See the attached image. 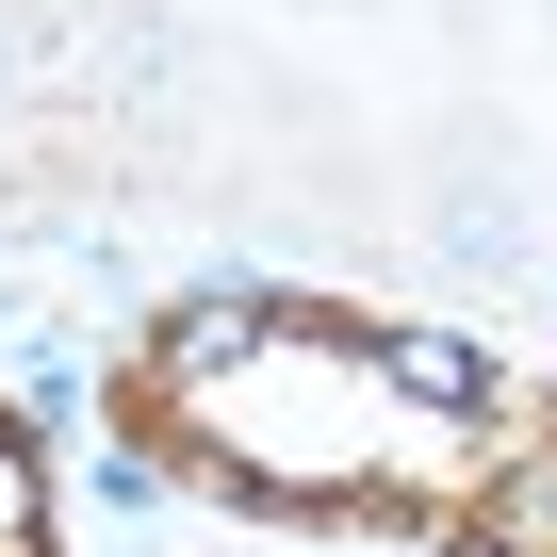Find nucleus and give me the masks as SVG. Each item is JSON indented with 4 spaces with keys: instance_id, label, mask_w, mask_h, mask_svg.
I'll list each match as a JSON object with an SVG mask.
<instances>
[{
    "instance_id": "1",
    "label": "nucleus",
    "mask_w": 557,
    "mask_h": 557,
    "mask_svg": "<svg viewBox=\"0 0 557 557\" xmlns=\"http://www.w3.org/2000/svg\"><path fill=\"white\" fill-rule=\"evenodd\" d=\"M475 557H557V410H492V459L443 508Z\"/></svg>"
},
{
    "instance_id": "2",
    "label": "nucleus",
    "mask_w": 557,
    "mask_h": 557,
    "mask_svg": "<svg viewBox=\"0 0 557 557\" xmlns=\"http://www.w3.org/2000/svg\"><path fill=\"white\" fill-rule=\"evenodd\" d=\"M83 508H115V524H164V508H181V443H132V426H115V443L83 459Z\"/></svg>"
},
{
    "instance_id": "3",
    "label": "nucleus",
    "mask_w": 557,
    "mask_h": 557,
    "mask_svg": "<svg viewBox=\"0 0 557 557\" xmlns=\"http://www.w3.org/2000/svg\"><path fill=\"white\" fill-rule=\"evenodd\" d=\"M34 524H50V508H34V443L0 426V557H34Z\"/></svg>"
},
{
    "instance_id": "4",
    "label": "nucleus",
    "mask_w": 557,
    "mask_h": 557,
    "mask_svg": "<svg viewBox=\"0 0 557 557\" xmlns=\"http://www.w3.org/2000/svg\"><path fill=\"white\" fill-rule=\"evenodd\" d=\"M0 83H17V50H0Z\"/></svg>"
}]
</instances>
